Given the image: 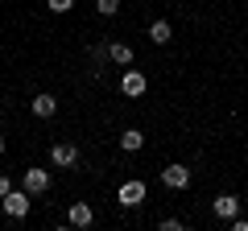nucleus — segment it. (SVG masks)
<instances>
[{
  "instance_id": "f257e3e1",
  "label": "nucleus",
  "mask_w": 248,
  "mask_h": 231,
  "mask_svg": "<svg viewBox=\"0 0 248 231\" xmlns=\"http://www.w3.org/2000/svg\"><path fill=\"white\" fill-rule=\"evenodd\" d=\"M145 194H149L145 182H141V178H128V182H120V190H116V202L133 211V206H145Z\"/></svg>"
},
{
  "instance_id": "f03ea898",
  "label": "nucleus",
  "mask_w": 248,
  "mask_h": 231,
  "mask_svg": "<svg viewBox=\"0 0 248 231\" xmlns=\"http://www.w3.org/2000/svg\"><path fill=\"white\" fill-rule=\"evenodd\" d=\"M0 206H4L9 219H25L29 206H33V194H29V190H9V194L0 198Z\"/></svg>"
},
{
  "instance_id": "7ed1b4c3",
  "label": "nucleus",
  "mask_w": 248,
  "mask_h": 231,
  "mask_svg": "<svg viewBox=\"0 0 248 231\" xmlns=\"http://www.w3.org/2000/svg\"><path fill=\"white\" fill-rule=\"evenodd\" d=\"M50 165H58V169H75V165H79V144L58 141V144L50 149Z\"/></svg>"
},
{
  "instance_id": "20e7f679",
  "label": "nucleus",
  "mask_w": 248,
  "mask_h": 231,
  "mask_svg": "<svg viewBox=\"0 0 248 231\" xmlns=\"http://www.w3.org/2000/svg\"><path fill=\"white\" fill-rule=\"evenodd\" d=\"M161 186H166V190H186V186H190V169L178 165V161L166 165V169H161Z\"/></svg>"
},
{
  "instance_id": "39448f33",
  "label": "nucleus",
  "mask_w": 248,
  "mask_h": 231,
  "mask_svg": "<svg viewBox=\"0 0 248 231\" xmlns=\"http://www.w3.org/2000/svg\"><path fill=\"white\" fill-rule=\"evenodd\" d=\"M120 91H124L128 99H141L145 91H149V79H145L141 71H124V74H120Z\"/></svg>"
},
{
  "instance_id": "423d86ee",
  "label": "nucleus",
  "mask_w": 248,
  "mask_h": 231,
  "mask_svg": "<svg viewBox=\"0 0 248 231\" xmlns=\"http://www.w3.org/2000/svg\"><path fill=\"white\" fill-rule=\"evenodd\" d=\"M21 186H25L33 198H37V194H46V190H50V169H42V165H37V169H25Z\"/></svg>"
},
{
  "instance_id": "0eeeda50",
  "label": "nucleus",
  "mask_w": 248,
  "mask_h": 231,
  "mask_svg": "<svg viewBox=\"0 0 248 231\" xmlns=\"http://www.w3.org/2000/svg\"><path fill=\"white\" fill-rule=\"evenodd\" d=\"M29 112H33L37 120H50V116L58 112V99H54L50 91H42V95H33V99H29Z\"/></svg>"
},
{
  "instance_id": "6e6552de",
  "label": "nucleus",
  "mask_w": 248,
  "mask_h": 231,
  "mask_svg": "<svg viewBox=\"0 0 248 231\" xmlns=\"http://www.w3.org/2000/svg\"><path fill=\"white\" fill-rule=\"evenodd\" d=\"M66 223H71V227H91V223H95V211H91V202H71V211H66Z\"/></svg>"
},
{
  "instance_id": "1a4fd4ad",
  "label": "nucleus",
  "mask_w": 248,
  "mask_h": 231,
  "mask_svg": "<svg viewBox=\"0 0 248 231\" xmlns=\"http://www.w3.org/2000/svg\"><path fill=\"white\" fill-rule=\"evenodd\" d=\"M211 211L219 215V219H236V215H240V198H236V194H215Z\"/></svg>"
},
{
  "instance_id": "9d476101",
  "label": "nucleus",
  "mask_w": 248,
  "mask_h": 231,
  "mask_svg": "<svg viewBox=\"0 0 248 231\" xmlns=\"http://www.w3.org/2000/svg\"><path fill=\"white\" fill-rule=\"evenodd\" d=\"M104 54L112 58L116 66H133V45H124V42H112V45H104Z\"/></svg>"
},
{
  "instance_id": "9b49d317",
  "label": "nucleus",
  "mask_w": 248,
  "mask_h": 231,
  "mask_svg": "<svg viewBox=\"0 0 248 231\" xmlns=\"http://www.w3.org/2000/svg\"><path fill=\"white\" fill-rule=\"evenodd\" d=\"M170 37H174V25H170L166 17H161V21H153V25H149V42H153V45H166Z\"/></svg>"
},
{
  "instance_id": "f8f14e48",
  "label": "nucleus",
  "mask_w": 248,
  "mask_h": 231,
  "mask_svg": "<svg viewBox=\"0 0 248 231\" xmlns=\"http://www.w3.org/2000/svg\"><path fill=\"white\" fill-rule=\"evenodd\" d=\"M120 149H124V153H137V149H145V136H141V128H124V132H120Z\"/></svg>"
},
{
  "instance_id": "ddd939ff",
  "label": "nucleus",
  "mask_w": 248,
  "mask_h": 231,
  "mask_svg": "<svg viewBox=\"0 0 248 231\" xmlns=\"http://www.w3.org/2000/svg\"><path fill=\"white\" fill-rule=\"evenodd\" d=\"M95 13L99 17H116L120 13V0H95Z\"/></svg>"
},
{
  "instance_id": "4468645a",
  "label": "nucleus",
  "mask_w": 248,
  "mask_h": 231,
  "mask_svg": "<svg viewBox=\"0 0 248 231\" xmlns=\"http://www.w3.org/2000/svg\"><path fill=\"white\" fill-rule=\"evenodd\" d=\"M46 9H50V13H71L75 0H46Z\"/></svg>"
},
{
  "instance_id": "2eb2a0df",
  "label": "nucleus",
  "mask_w": 248,
  "mask_h": 231,
  "mask_svg": "<svg viewBox=\"0 0 248 231\" xmlns=\"http://www.w3.org/2000/svg\"><path fill=\"white\" fill-rule=\"evenodd\" d=\"M157 227H161V231H182V219H161Z\"/></svg>"
},
{
  "instance_id": "dca6fc26",
  "label": "nucleus",
  "mask_w": 248,
  "mask_h": 231,
  "mask_svg": "<svg viewBox=\"0 0 248 231\" xmlns=\"http://www.w3.org/2000/svg\"><path fill=\"white\" fill-rule=\"evenodd\" d=\"M232 223V231H248V219H240V215H236V219H228Z\"/></svg>"
},
{
  "instance_id": "f3484780",
  "label": "nucleus",
  "mask_w": 248,
  "mask_h": 231,
  "mask_svg": "<svg viewBox=\"0 0 248 231\" xmlns=\"http://www.w3.org/2000/svg\"><path fill=\"white\" fill-rule=\"evenodd\" d=\"M9 190H13V182H9V178H4V173H0V198L9 194Z\"/></svg>"
},
{
  "instance_id": "a211bd4d",
  "label": "nucleus",
  "mask_w": 248,
  "mask_h": 231,
  "mask_svg": "<svg viewBox=\"0 0 248 231\" xmlns=\"http://www.w3.org/2000/svg\"><path fill=\"white\" fill-rule=\"evenodd\" d=\"M0 153H4V132H0Z\"/></svg>"
}]
</instances>
